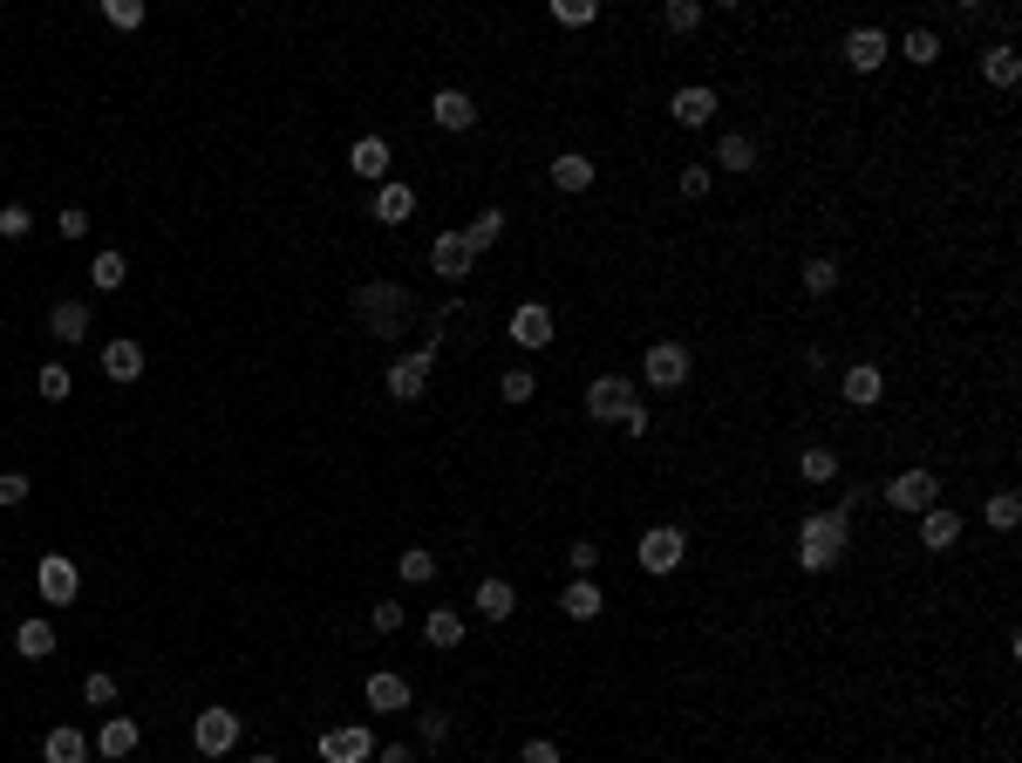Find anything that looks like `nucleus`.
<instances>
[{"label": "nucleus", "instance_id": "2eb2a0df", "mask_svg": "<svg viewBox=\"0 0 1022 763\" xmlns=\"http://www.w3.org/2000/svg\"><path fill=\"white\" fill-rule=\"evenodd\" d=\"M429 266H437V279H471V246H464V233H437V246H429Z\"/></svg>", "mask_w": 1022, "mask_h": 763}, {"label": "nucleus", "instance_id": "c9c22d12", "mask_svg": "<svg viewBox=\"0 0 1022 763\" xmlns=\"http://www.w3.org/2000/svg\"><path fill=\"white\" fill-rule=\"evenodd\" d=\"M661 21H669L675 35H696V28H702V0H669V8H661Z\"/></svg>", "mask_w": 1022, "mask_h": 763}, {"label": "nucleus", "instance_id": "09e8293b", "mask_svg": "<svg viewBox=\"0 0 1022 763\" xmlns=\"http://www.w3.org/2000/svg\"><path fill=\"white\" fill-rule=\"evenodd\" d=\"M83 702L110 709V702H116V675H89V681H83Z\"/></svg>", "mask_w": 1022, "mask_h": 763}, {"label": "nucleus", "instance_id": "a19ab883", "mask_svg": "<svg viewBox=\"0 0 1022 763\" xmlns=\"http://www.w3.org/2000/svg\"><path fill=\"white\" fill-rule=\"evenodd\" d=\"M1015 518H1022L1015 491H995V498H988V525H995V531H1015Z\"/></svg>", "mask_w": 1022, "mask_h": 763}, {"label": "nucleus", "instance_id": "de8ad7c7", "mask_svg": "<svg viewBox=\"0 0 1022 763\" xmlns=\"http://www.w3.org/2000/svg\"><path fill=\"white\" fill-rule=\"evenodd\" d=\"M416 729H423V743L437 750L444 736H450V716H444V709H423V716H416Z\"/></svg>", "mask_w": 1022, "mask_h": 763}, {"label": "nucleus", "instance_id": "e433bc0d", "mask_svg": "<svg viewBox=\"0 0 1022 763\" xmlns=\"http://www.w3.org/2000/svg\"><path fill=\"white\" fill-rule=\"evenodd\" d=\"M900 55H907V62H920V68H927V62L940 55V35H934V28H913V35L900 41Z\"/></svg>", "mask_w": 1022, "mask_h": 763}, {"label": "nucleus", "instance_id": "4d7b16f0", "mask_svg": "<svg viewBox=\"0 0 1022 763\" xmlns=\"http://www.w3.org/2000/svg\"><path fill=\"white\" fill-rule=\"evenodd\" d=\"M252 763H279V756H252Z\"/></svg>", "mask_w": 1022, "mask_h": 763}, {"label": "nucleus", "instance_id": "0eeeda50", "mask_svg": "<svg viewBox=\"0 0 1022 763\" xmlns=\"http://www.w3.org/2000/svg\"><path fill=\"white\" fill-rule=\"evenodd\" d=\"M191 743H198V756H225V750L239 743V716H233V709H198Z\"/></svg>", "mask_w": 1022, "mask_h": 763}, {"label": "nucleus", "instance_id": "bb28decb", "mask_svg": "<svg viewBox=\"0 0 1022 763\" xmlns=\"http://www.w3.org/2000/svg\"><path fill=\"white\" fill-rule=\"evenodd\" d=\"M369 709H382V716H396V709H409V681L402 675H369Z\"/></svg>", "mask_w": 1022, "mask_h": 763}, {"label": "nucleus", "instance_id": "473e14b6", "mask_svg": "<svg viewBox=\"0 0 1022 763\" xmlns=\"http://www.w3.org/2000/svg\"><path fill=\"white\" fill-rule=\"evenodd\" d=\"M123 279H130V266H123V252H96V260H89V287H96V293H116Z\"/></svg>", "mask_w": 1022, "mask_h": 763}, {"label": "nucleus", "instance_id": "39448f33", "mask_svg": "<svg viewBox=\"0 0 1022 763\" xmlns=\"http://www.w3.org/2000/svg\"><path fill=\"white\" fill-rule=\"evenodd\" d=\"M886 504H893V512H913V518L934 512V504H940V477L934 471H900L886 485Z\"/></svg>", "mask_w": 1022, "mask_h": 763}, {"label": "nucleus", "instance_id": "b1692460", "mask_svg": "<svg viewBox=\"0 0 1022 763\" xmlns=\"http://www.w3.org/2000/svg\"><path fill=\"white\" fill-rule=\"evenodd\" d=\"M982 75H988L995 89H1015V83H1022V55H1015L1009 41H995L988 55H982Z\"/></svg>", "mask_w": 1022, "mask_h": 763}, {"label": "nucleus", "instance_id": "6ab92c4d", "mask_svg": "<svg viewBox=\"0 0 1022 763\" xmlns=\"http://www.w3.org/2000/svg\"><path fill=\"white\" fill-rule=\"evenodd\" d=\"M48 335H55L62 348L89 341V308H83V300H55V314H48Z\"/></svg>", "mask_w": 1022, "mask_h": 763}, {"label": "nucleus", "instance_id": "49530a36", "mask_svg": "<svg viewBox=\"0 0 1022 763\" xmlns=\"http://www.w3.org/2000/svg\"><path fill=\"white\" fill-rule=\"evenodd\" d=\"M28 471H0V504H28Z\"/></svg>", "mask_w": 1022, "mask_h": 763}, {"label": "nucleus", "instance_id": "aec40b11", "mask_svg": "<svg viewBox=\"0 0 1022 763\" xmlns=\"http://www.w3.org/2000/svg\"><path fill=\"white\" fill-rule=\"evenodd\" d=\"M511 341H519V348H546L552 341V314L539 308V300H525V308L511 314Z\"/></svg>", "mask_w": 1022, "mask_h": 763}, {"label": "nucleus", "instance_id": "603ef678", "mask_svg": "<svg viewBox=\"0 0 1022 763\" xmlns=\"http://www.w3.org/2000/svg\"><path fill=\"white\" fill-rule=\"evenodd\" d=\"M682 198H709V164H688L682 171Z\"/></svg>", "mask_w": 1022, "mask_h": 763}, {"label": "nucleus", "instance_id": "ea45409f", "mask_svg": "<svg viewBox=\"0 0 1022 763\" xmlns=\"http://www.w3.org/2000/svg\"><path fill=\"white\" fill-rule=\"evenodd\" d=\"M35 389H41V396H48V402H62V396H68V389H75V375H68V368H62V362H48V368H41V375H35Z\"/></svg>", "mask_w": 1022, "mask_h": 763}, {"label": "nucleus", "instance_id": "6e6d98bb", "mask_svg": "<svg viewBox=\"0 0 1022 763\" xmlns=\"http://www.w3.org/2000/svg\"><path fill=\"white\" fill-rule=\"evenodd\" d=\"M382 763H416V750L409 743H382Z\"/></svg>", "mask_w": 1022, "mask_h": 763}, {"label": "nucleus", "instance_id": "1a4fd4ad", "mask_svg": "<svg viewBox=\"0 0 1022 763\" xmlns=\"http://www.w3.org/2000/svg\"><path fill=\"white\" fill-rule=\"evenodd\" d=\"M35 587H41V600H48V606H68L75 593H83V573H75V559L48 552L41 566H35Z\"/></svg>", "mask_w": 1022, "mask_h": 763}, {"label": "nucleus", "instance_id": "4c0bfd02", "mask_svg": "<svg viewBox=\"0 0 1022 763\" xmlns=\"http://www.w3.org/2000/svg\"><path fill=\"white\" fill-rule=\"evenodd\" d=\"M532 389H539V375H532V368L498 375V396H504V402H532Z\"/></svg>", "mask_w": 1022, "mask_h": 763}, {"label": "nucleus", "instance_id": "5701e85b", "mask_svg": "<svg viewBox=\"0 0 1022 763\" xmlns=\"http://www.w3.org/2000/svg\"><path fill=\"white\" fill-rule=\"evenodd\" d=\"M137 736H144V729H137L130 716H110V723L89 736V750H102V756H130V750H137Z\"/></svg>", "mask_w": 1022, "mask_h": 763}, {"label": "nucleus", "instance_id": "4468645a", "mask_svg": "<svg viewBox=\"0 0 1022 763\" xmlns=\"http://www.w3.org/2000/svg\"><path fill=\"white\" fill-rule=\"evenodd\" d=\"M886 55H893V41H886L880 28H852V35H846V68H859V75H873V68L886 62Z\"/></svg>", "mask_w": 1022, "mask_h": 763}, {"label": "nucleus", "instance_id": "c85d7f7f", "mask_svg": "<svg viewBox=\"0 0 1022 763\" xmlns=\"http://www.w3.org/2000/svg\"><path fill=\"white\" fill-rule=\"evenodd\" d=\"M715 164H723V171H736V177H744V171H757V137L730 130L723 143H715Z\"/></svg>", "mask_w": 1022, "mask_h": 763}, {"label": "nucleus", "instance_id": "c756f323", "mask_svg": "<svg viewBox=\"0 0 1022 763\" xmlns=\"http://www.w3.org/2000/svg\"><path fill=\"white\" fill-rule=\"evenodd\" d=\"M423 641H429V648H457V641H464V614H450V606H429Z\"/></svg>", "mask_w": 1022, "mask_h": 763}, {"label": "nucleus", "instance_id": "2f4dec72", "mask_svg": "<svg viewBox=\"0 0 1022 763\" xmlns=\"http://www.w3.org/2000/svg\"><path fill=\"white\" fill-rule=\"evenodd\" d=\"M798 477H805V485H832V477H838V450L832 443H811L798 456Z\"/></svg>", "mask_w": 1022, "mask_h": 763}, {"label": "nucleus", "instance_id": "423d86ee", "mask_svg": "<svg viewBox=\"0 0 1022 763\" xmlns=\"http://www.w3.org/2000/svg\"><path fill=\"white\" fill-rule=\"evenodd\" d=\"M682 552H688L682 525H648V531H641V546H634V559H641L648 573H675V566H682Z\"/></svg>", "mask_w": 1022, "mask_h": 763}, {"label": "nucleus", "instance_id": "a18cd8bd", "mask_svg": "<svg viewBox=\"0 0 1022 763\" xmlns=\"http://www.w3.org/2000/svg\"><path fill=\"white\" fill-rule=\"evenodd\" d=\"M566 566H573V573L586 579V573L600 566V546H594V539H573V546H566Z\"/></svg>", "mask_w": 1022, "mask_h": 763}, {"label": "nucleus", "instance_id": "a211bd4d", "mask_svg": "<svg viewBox=\"0 0 1022 763\" xmlns=\"http://www.w3.org/2000/svg\"><path fill=\"white\" fill-rule=\"evenodd\" d=\"M594 177H600V171H594V158H586V150H559V158H552V185H559V191H594Z\"/></svg>", "mask_w": 1022, "mask_h": 763}, {"label": "nucleus", "instance_id": "3c124183", "mask_svg": "<svg viewBox=\"0 0 1022 763\" xmlns=\"http://www.w3.org/2000/svg\"><path fill=\"white\" fill-rule=\"evenodd\" d=\"M55 233H62V239H83V233H89V212H83V205H68V212L55 218Z\"/></svg>", "mask_w": 1022, "mask_h": 763}, {"label": "nucleus", "instance_id": "f03ea898", "mask_svg": "<svg viewBox=\"0 0 1022 763\" xmlns=\"http://www.w3.org/2000/svg\"><path fill=\"white\" fill-rule=\"evenodd\" d=\"M846 546H852V518H838V512H811L798 525V566L805 573H832L846 559Z\"/></svg>", "mask_w": 1022, "mask_h": 763}, {"label": "nucleus", "instance_id": "5fc2aeb1", "mask_svg": "<svg viewBox=\"0 0 1022 763\" xmlns=\"http://www.w3.org/2000/svg\"><path fill=\"white\" fill-rule=\"evenodd\" d=\"M621 429H627V437H648V410H641V402H634V410L621 416Z\"/></svg>", "mask_w": 1022, "mask_h": 763}, {"label": "nucleus", "instance_id": "37998d69", "mask_svg": "<svg viewBox=\"0 0 1022 763\" xmlns=\"http://www.w3.org/2000/svg\"><path fill=\"white\" fill-rule=\"evenodd\" d=\"M35 233V212L28 205H0V239H28Z\"/></svg>", "mask_w": 1022, "mask_h": 763}, {"label": "nucleus", "instance_id": "20e7f679", "mask_svg": "<svg viewBox=\"0 0 1022 763\" xmlns=\"http://www.w3.org/2000/svg\"><path fill=\"white\" fill-rule=\"evenodd\" d=\"M634 402H641V396H634V382H627V375H600V382H586V416H594V423H621V416L634 410Z\"/></svg>", "mask_w": 1022, "mask_h": 763}, {"label": "nucleus", "instance_id": "cd10ccee", "mask_svg": "<svg viewBox=\"0 0 1022 763\" xmlns=\"http://www.w3.org/2000/svg\"><path fill=\"white\" fill-rule=\"evenodd\" d=\"M471 600H477V614H484V621H511V606H519L511 579H484V587H477Z\"/></svg>", "mask_w": 1022, "mask_h": 763}, {"label": "nucleus", "instance_id": "9b49d317", "mask_svg": "<svg viewBox=\"0 0 1022 763\" xmlns=\"http://www.w3.org/2000/svg\"><path fill=\"white\" fill-rule=\"evenodd\" d=\"M669 116L682 123V130H702V123L715 116V89H709V83H688V89H675V96H669Z\"/></svg>", "mask_w": 1022, "mask_h": 763}, {"label": "nucleus", "instance_id": "a878e982", "mask_svg": "<svg viewBox=\"0 0 1022 763\" xmlns=\"http://www.w3.org/2000/svg\"><path fill=\"white\" fill-rule=\"evenodd\" d=\"M14 654L48 661V654H55V621H21V627H14Z\"/></svg>", "mask_w": 1022, "mask_h": 763}, {"label": "nucleus", "instance_id": "ddd939ff", "mask_svg": "<svg viewBox=\"0 0 1022 763\" xmlns=\"http://www.w3.org/2000/svg\"><path fill=\"white\" fill-rule=\"evenodd\" d=\"M920 546H927V552H955L961 546V512H948V504L920 512Z\"/></svg>", "mask_w": 1022, "mask_h": 763}, {"label": "nucleus", "instance_id": "8fccbe9b", "mask_svg": "<svg viewBox=\"0 0 1022 763\" xmlns=\"http://www.w3.org/2000/svg\"><path fill=\"white\" fill-rule=\"evenodd\" d=\"M519 763H559V743L552 736H532V743L519 750Z\"/></svg>", "mask_w": 1022, "mask_h": 763}, {"label": "nucleus", "instance_id": "9d476101", "mask_svg": "<svg viewBox=\"0 0 1022 763\" xmlns=\"http://www.w3.org/2000/svg\"><path fill=\"white\" fill-rule=\"evenodd\" d=\"M429 375H437V348H416V354H402V362L389 368V396L396 402H416L429 389Z\"/></svg>", "mask_w": 1022, "mask_h": 763}, {"label": "nucleus", "instance_id": "7c9ffc66", "mask_svg": "<svg viewBox=\"0 0 1022 763\" xmlns=\"http://www.w3.org/2000/svg\"><path fill=\"white\" fill-rule=\"evenodd\" d=\"M498 239H504V212H498V205H491V212H477V218L464 225V246H471V260H477V252H491Z\"/></svg>", "mask_w": 1022, "mask_h": 763}, {"label": "nucleus", "instance_id": "f257e3e1", "mask_svg": "<svg viewBox=\"0 0 1022 763\" xmlns=\"http://www.w3.org/2000/svg\"><path fill=\"white\" fill-rule=\"evenodd\" d=\"M409 314H416V300H409V287H396V279H369V287H354V321L369 327V335L382 341H396Z\"/></svg>", "mask_w": 1022, "mask_h": 763}, {"label": "nucleus", "instance_id": "f3484780", "mask_svg": "<svg viewBox=\"0 0 1022 763\" xmlns=\"http://www.w3.org/2000/svg\"><path fill=\"white\" fill-rule=\"evenodd\" d=\"M41 763H89V736L75 729V723H55V729H48V743H41Z\"/></svg>", "mask_w": 1022, "mask_h": 763}, {"label": "nucleus", "instance_id": "dca6fc26", "mask_svg": "<svg viewBox=\"0 0 1022 763\" xmlns=\"http://www.w3.org/2000/svg\"><path fill=\"white\" fill-rule=\"evenodd\" d=\"M369 218H382V225H409V218H416V191H409V185H375Z\"/></svg>", "mask_w": 1022, "mask_h": 763}, {"label": "nucleus", "instance_id": "f704fd0d", "mask_svg": "<svg viewBox=\"0 0 1022 763\" xmlns=\"http://www.w3.org/2000/svg\"><path fill=\"white\" fill-rule=\"evenodd\" d=\"M396 573L409 579V587H423V579H437V552H429V546H409V552L396 559Z\"/></svg>", "mask_w": 1022, "mask_h": 763}, {"label": "nucleus", "instance_id": "7ed1b4c3", "mask_svg": "<svg viewBox=\"0 0 1022 763\" xmlns=\"http://www.w3.org/2000/svg\"><path fill=\"white\" fill-rule=\"evenodd\" d=\"M688 368H696V354H688L682 341H655V348L641 354V382H655L661 396H675L682 382H688Z\"/></svg>", "mask_w": 1022, "mask_h": 763}, {"label": "nucleus", "instance_id": "f8f14e48", "mask_svg": "<svg viewBox=\"0 0 1022 763\" xmlns=\"http://www.w3.org/2000/svg\"><path fill=\"white\" fill-rule=\"evenodd\" d=\"M838 396H846L852 410H873V402L886 396V375H880L873 362H859V368H846V375H838Z\"/></svg>", "mask_w": 1022, "mask_h": 763}, {"label": "nucleus", "instance_id": "4be33fe9", "mask_svg": "<svg viewBox=\"0 0 1022 763\" xmlns=\"http://www.w3.org/2000/svg\"><path fill=\"white\" fill-rule=\"evenodd\" d=\"M348 171H354V177H375V185H389V143H382V137H362V143L348 150Z\"/></svg>", "mask_w": 1022, "mask_h": 763}, {"label": "nucleus", "instance_id": "58836bf2", "mask_svg": "<svg viewBox=\"0 0 1022 763\" xmlns=\"http://www.w3.org/2000/svg\"><path fill=\"white\" fill-rule=\"evenodd\" d=\"M102 21L110 28H144V0H102Z\"/></svg>", "mask_w": 1022, "mask_h": 763}, {"label": "nucleus", "instance_id": "393cba45", "mask_svg": "<svg viewBox=\"0 0 1022 763\" xmlns=\"http://www.w3.org/2000/svg\"><path fill=\"white\" fill-rule=\"evenodd\" d=\"M102 375H110V382H137L144 375V348L137 341H110V348H102Z\"/></svg>", "mask_w": 1022, "mask_h": 763}, {"label": "nucleus", "instance_id": "864d4df0", "mask_svg": "<svg viewBox=\"0 0 1022 763\" xmlns=\"http://www.w3.org/2000/svg\"><path fill=\"white\" fill-rule=\"evenodd\" d=\"M369 621H375V634H396V627H402V606H396V600H375Z\"/></svg>", "mask_w": 1022, "mask_h": 763}, {"label": "nucleus", "instance_id": "6e6552de", "mask_svg": "<svg viewBox=\"0 0 1022 763\" xmlns=\"http://www.w3.org/2000/svg\"><path fill=\"white\" fill-rule=\"evenodd\" d=\"M321 763H375V736H369L362 723L321 729Z\"/></svg>", "mask_w": 1022, "mask_h": 763}, {"label": "nucleus", "instance_id": "c03bdc74", "mask_svg": "<svg viewBox=\"0 0 1022 763\" xmlns=\"http://www.w3.org/2000/svg\"><path fill=\"white\" fill-rule=\"evenodd\" d=\"M594 14H600L594 0H552V21H566V28H586Z\"/></svg>", "mask_w": 1022, "mask_h": 763}, {"label": "nucleus", "instance_id": "72a5a7b5", "mask_svg": "<svg viewBox=\"0 0 1022 763\" xmlns=\"http://www.w3.org/2000/svg\"><path fill=\"white\" fill-rule=\"evenodd\" d=\"M559 606H566L573 621H600V587H594V579H573V587L559 593Z\"/></svg>", "mask_w": 1022, "mask_h": 763}, {"label": "nucleus", "instance_id": "412c9836", "mask_svg": "<svg viewBox=\"0 0 1022 763\" xmlns=\"http://www.w3.org/2000/svg\"><path fill=\"white\" fill-rule=\"evenodd\" d=\"M429 116H437V130H471V123H477V103H471L464 89H437Z\"/></svg>", "mask_w": 1022, "mask_h": 763}, {"label": "nucleus", "instance_id": "79ce46f5", "mask_svg": "<svg viewBox=\"0 0 1022 763\" xmlns=\"http://www.w3.org/2000/svg\"><path fill=\"white\" fill-rule=\"evenodd\" d=\"M798 279H805V293H832V287H838V266H832V260H805Z\"/></svg>", "mask_w": 1022, "mask_h": 763}]
</instances>
